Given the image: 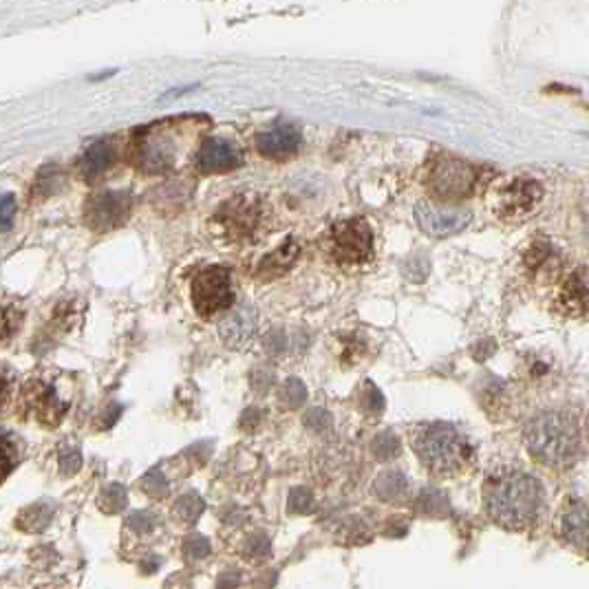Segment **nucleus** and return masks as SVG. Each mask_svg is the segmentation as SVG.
I'll return each mask as SVG.
<instances>
[{
    "instance_id": "nucleus-24",
    "label": "nucleus",
    "mask_w": 589,
    "mask_h": 589,
    "mask_svg": "<svg viewBox=\"0 0 589 589\" xmlns=\"http://www.w3.org/2000/svg\"><path fill=\"white\" fill-rule=\"evenodd\" d=\"M400 437L391 433V431H384L380 433L376 439H373V455H376L380 462H389V459L398 457L400 455Z\"/></svg>"
},
{
    "instance_id": "nucleus-19",
    "label": "nucleus",
    "mask_w": 589,
    "mask_h": 589,
    "mask_svg": "<svg viewBox=\"0 0 589 589\" xmlns=\"http://www.w3.org/2000/svg\"><path fill=\"white\" fill-rule=\"evenodd\" d=\"M561 307L572 314H585L587 307V281H585V270H578L572 281L567 283L561 296Z\"/></svg>"
},
{
    "instance_id": "nucleus-33",
    "label": "nucleus",
    "mask_w": 589,
    "mask_h": 589,
    "mask_svg": "<svg viewBox=\"0 0 589 589\" xmlns=\"http://www.w3.org/2000/svg\"><path fill=\"white\" fill-rule=\"evenodd\" d=\"M360 402H362V409L369 411V413H380L384 409L382 393L373 387L371 382L364 384V391L360 393Z\"/></svg>"
},
{
    "instance_id": "nucleus-22",
    "label": "nucleus",
    "mask_w": 589,
    "mask_h": 589,
    "mask_svg": "<svg viewBox=\"0 0 589 589\" xmlns=\"http://www.w3.org/2000/svg\"><path fill=\"white\" fill-rule=\"evenodd\" d=\"M206 510V503L195 492H188V495L181 497L175 506V514L184 523H197L199 517Z\"/></svg>"
},
{
    "instance_id": "nucleus-1",
    "label": "nucleus",
    "mask_w": 589,
    "mask_h": 589,
    "mask_svg": "<svg viewBox=\"0 0 589 589\" xmlns=\"http://www.w3.org/2000/svg\"><path fill=\"white\" fill-rule=\"evenodd\" d=\"M528 448L537 462L550 468L570 466L581 451V431L572 415L550 411L528 426Z\"/></svg>"
},
{
    "instance_id": "nucleus-17",
    "label": "nucleus",
    "mask_w": 589,
    "mask_h": 589,
    "mask_svg": "<svg viewBox=\"0 0 589 589\" xmlns=\"http://www.w3.org/2000/svg\"><path fill=\"white\" fill-rule=\"evenodd\" d=\"M563 537L576 548H585L587 541V508L585 501H576L563 517Z\"/></svg>"
},
{
    "instance_id": "nucleus-12",
    "label": "nucleus",
    "mask_w": 589,
    "mask_h": 589,
    "mask_svg": "<svg viewBox=\"0 0 589 589\" xmlns=\"http://www.w3.org/2000/svg\"><path fill=\"white\" fill-rule=\"evenodd\" d=\"M241 164V151L228 139L212 137L201 144L197 153V168L201 173H223Z\"/></svg>"
},
{
    "instance_id": "nucleus-27",
    "label": "nucleus",
    "mask_w": 589,
    "mask_h": 589,
    "mask_svg": "<svg viewBox=\"0 0 589 589\" xmlns=\"http://www.w3.org/2000/svg\"><path fill=\"white\" fill-rule=\"evenodd\" d=\"M314 508H316V501H314L312 490L305 486L292 488V492H289V510L296 514H305V512H312Z\"/></svg>"
},
{
    "instance_id": "nucleus-6",
    "label": "nucleus",
    "mask_w": 589,
    "mask_h": 589,
    "mask_svg": "<svg viewBox=\"0 0 589 589\" xmlns=\"http://www.w3.org/2000/svg\"><path fill=\"white\" fill-rule=\"evenodd\" d=\"M133 157L146 173H164L177 164V144L159 128H146L135 139Z\"/></svg>"
},
{
    "instance_id": "nucleus-30",
    "label": "nucleus",
    "mask_w": 589,
    "mask_h": 589,
    "mask_svg": "<svg viewBox=\"0 0 589 589\" xmlns=\"http://www.w3.org/2000/svg\"><path fill=\"white\" fill-rule=\"evenodd\" d=\"M58 466H60V473L64 477H73L82 468V455L78 448L67 446L62 448L60 455H58Z\"/></svg>"
},
{
    "instance_id": "nucleus-3",
    "label": "nucleus",
    "mask_w": 589,
    "mask_h": 589,
    "mask_svg": "<svg viewBox=\"0 0 589 589\" xmlns=\"http://www.w3.org/2000/svg\"><path fill=\"white\" fill-rule=\"evenodd\" d=\"M417 453L435 473H451L468 457V446L451 426H433L417 437Z\"/></svg>"
},
{
    "instance_id": "nucleus-2",
    "label": "nucleus",
    "mask_w": 589,
    "mask_h": 589,
    "mask_svg": "<svg viewBox=\"0 0 589 589\" xmlns=\"http://www.w3.org/2000/svg\"><path fill=\"white\" fill-rule=\"evenodd\" d=\"M488 510L503 528L521 530L537 519L541 510V486L530 475H508L490 488Z\"/></svg>"
},
{
    "instance_id": "nucleus-34",
    "label": "nucleus",
    "mask_w": 589,
    "mask_h": 589,
    "mask_svg": "<svg viewBox=\"0 0 589 589\" xmlns=\"http://www.w3.org/2000/svg\"><path fill=\"white\" fill-rule=\"evenodd\" d=\"M16 210H18V203H16V197L12 195V192L0 195V230L12 228Z\"/></svg>"
},
{
    "instance_id": "nucleus-39",
    "label": "nucleus",
    "mask_w": 589,
    "mask_h": 589,
    "mask_svg": "<svg viewBox=\"0 0 589 589\" xmlns=\"http://www.w3.org/2000/svg\"><path fill=\"white\" fill-rule=\"evenodd\" d=\"M3 398H5V384L0 382V406H3Z\"/></svg>"
},
{
    "instance_id": "nucleus-29",
    "label": "nucleus",
    "mask_w": 589,
    "mask_h": 589,
    "mask_svg": "<svg viewBox=\"0 0 589 589\" xmlns=\"http://www.w3.org/2000/svg\"><path fill=\"white\" fill-rule=\"evenodd\" d=\"M245 556H248L250 561H265L270 559L272 554V541L265 537V534H256V537H250V541L245 543Z\"/></svg>"
},
{
    "instance_id": "nucleus-18",
    "label": "nucleus",
    "mask_w": 589,
    "mask_h": 589,
    "mask_svg": "<svg viewBox=\"0 0 589 589\" xmlns=\"http://www.w3.org/2000/svg\"><path fill=\"white\" fill-rule=\"evenodd\" d=\"M53 517V506L49 501H36L27 506L18 517V528L25 532H42L45 530Z\"/></svg>"
},
{
    "instance_id": "nucleus-25",
    "label": "nucleus",
    "mask_w": 589,
    "mask_h": 589,
    "mask_svg": "<svg viewBox=\"0 0 589 589\" xmlns=\"http://www.w3.org/2000/svg\"><path fill=\"white\" fill-rule=\"evenodd\" d=\"M62 173L58 166H47L42 168L38 173V179H36V190L38 195L42 197H49V195H56V192L60 190L62 186Z\"/></svg>"
},
{
    "instance_id": "nucleus-32",
    "label": "nucleus",
    "mask_w": 589,
    "mask_h": 589,
    "mask_svg": "<svg viewBox=\"0 0 589 589\" xmlns=\"http://www.w3.org/2000/svg\"><path fill=\"white\" fill-rule=\"evenodd\" d=\"M303 424L314 433H325L331 428V415L325 409H312L303 417Z\"/></svg>"
},
{
    "instance_id": "nucleus-23",
    "label": "nucleus",
    "mask_w": 589,
    "mask_h": 589,
    "mask_svg": "<svg viewBox=\"0 0 589 589\" xmlns=\"http://www.w3.org/2000/svg\"><path fill=\"white\" fill-rule=\"evenodd\" d=\"M417 510L422 514H428V517H444V514L451 510V506H448V499L442 492L426 490L424 495L417 499Z\"/></svg>"
},
{
    "instance_id": "nucleus-37",
    "label": "nucleus",
    "mask_w": 589,
    "mask_h": 589,
    "mask_svg": "<svg viewBox=\"0 0 589 589\" xmlns=\"http://www.w3.org/2000/svg\"><path fill=\"white\" fill-rule=\"evenodd\" d=\"M274 384V373L270 371H256L252 376V387L256 393H267L270 391V387Z\"/></svg>"
},
{
    "instance_id": "nucleus-38",
    "label": "nucleus",
    "mask_w": 589,
    "mask_h": 589,
    "mask_svg": "<svg viewBox=\"0 0 589 589\" xmlns=\"http://www.w3.org/2000/svg\"><path fill=\"white\" fill-rule=\"evenodd\" d=\"M285 336L283 331H272L270 336H267V351L272 353V356H281V353L285 351Z\"/></svg>"
},
{
    "instance_id": "nucleus-26",
    "label": "nucleus",
    "mask_w": 589,
    "mask_h": 589,
    "mask_svg": "<svg viewBox=\"0 0 589 589\" xmlns=\"http://www.w3.org/2000/svg\"><path fill=\"white\" fill-rule=\"evenodd\" d=\"M283 402L289 406V409H298V406H303L307 400V387L303 384V380L298 378H289L283 387L281 393Z\"/></svg>"
},
{
    "instance_id": "nucleus-31",
    "label": "nucleus",
    "mask_w": 589,
    "mask_h": 589,
    "mask_svg": "<svg viewBox=\"0 0 589 589\" xmlns=\"http://www.w3.org/2000/svg\"><path fill=\"white\" fill-rule=\"evenodd\" d=\"M184 552L190 561L206 559V556L210 554V541L203 537V534H190V537L184 541Z\"/></svg>"
},
{
    "instance_id": "nucleus-36",
    "label": "nucleus",
    "mask_w": 589,
    "mask_h": 589,
    "mask_svg": "<svg viewBox=\"0 0 589 589\" xmlns=\"http://www.w3.org/2000/svg\"><path fill=\"white\" fill-rule=\"evenodd\" d=\"M14 455L5 444H0V484L7 479V475L14 470Z\"/></svg>"
},
{
    "instance_id": "nucleus-28",
    "label": "nucleus",
    "mask_w": 589,
    "mask_h": 589,
    "mask_svg": "<svg viewBox=\"0 0 589 589\" xmlns=\"http://www.w3.org/2000/svg\"><path fill=\"white\" fill-rule=\"evenodd\" d=\"M142 490L151 497L168 495V479L164 477L162 470H159V468L148 470V473L142 477Z\"/></svg>"
},
{
    "instance_id": "nucleus-15",
    "label": "nucleus",
    "mask_w": 589,
    "mask_h": 589,
    "mask_svg": "<svg viewBox=\"0 0 589 589\" xmlns=\"http://www.w3.org/2000/svg\"><path fill=\"white\" fill-rule=\"evenodd\" d=\"M298 254H301L298 243L294 239H287L281 248L265 256V259L259 263V267H256V272H259V276H263V278L281 276L296 263Z\"/></svg>"
},
{
    "instance_id": "nucleus-7",
    "label": "nucleus",
    "mask_w": 589,
    "mask_h": 589,
    "mask_svg": "<svg viewBox=\"0 0 589 589\" xmlns=\"http://www.w3.org/2000/svg\"><path fill=\"white\" fill-rule=\"evenodd\" d=\"M477 170L459 159H439L431 170V188L442 199H464L475 188Z\"/></svg>"
},
{
    "instance_id": "nucleus-20",
    "label": "nucleus",
    "mask_w": 589,
    "mask_h": 589,
    "mask_svg": "<svg viewBox=\"0 0 589 589\" xmlns=\"http://www.w3.org/2000/svg\"><path fill=\"white\" fill-rule=\"evenodd\" d=\"M409 490V479L400 470H389L376 479V495L384 501H398Z\"/></svg>"
},
{
    "instance_id": "nucleus-11",
    "label": "nucleus",
    "mask_w": 589,
    "mask_h": 589,
    "mask_svg": "<svg viewBox=\"0 0 589 589\" xmlns=\"http://www.w3.org/2000/svg\"><path fill=\"white\" fill-rule=\"evenodd\" d=\"M131 197L126 192H102L87 206V223L93 230H111L128 217Z\"/></svg>"
},
{
    "instance_id": "nucleus-21",
    "label": "nucleus",
    "mask_w": 589,
    "mask_h": 589,
    "mask_svg": "<svg viewBox=\"0 0 589 589\" xmlns=\"http://www.w3.org/2000/svg\"><path fill=\"white\" fill-rule=\"evenodd\" d=\"M126 501H128L126 488L122 484H109L102 490V495L98 499V506L106 514H117V512H122L126 508Z\"/></svg>"
},
{
    "instance_id": "nucleus-10",
    "label": "nucleus",
    "mask_w": 589,
    "mask_h": 589,
    "mask_svg": "<svg viewBox=\"0 0 589 589\" xmlns=\"http://www.w3.org/2000/svg\"><path fill=\"white\" fill-rule=\"evenodd\" d=\"M541 186L530 179H512L506 186H501L495 197V208L501 217L521 219L528 214L541 199Z\"/></svg>"
},
{
    "instance_id": "nucleus-14",
    "label": "nucleus",
    "mask_w": 589,
    "mask_h": 589,
    "mask_svg": "<svg viewBox=\"0 0 589 589\" xmlns=\"http://www.w3.org/2000/svg\"><path fill=\"white\" fill-rule=\"evenodd\" d=\"M256 331V309L252 305H243L234 309L219 323V336L228 347H243L250 342Z\"/></svg>"
},
{
    "instance_id": "nucleus-5",
    "label": "nucleus",
    "mask_w": 589,
    "mask_h": 589,
    "mask_svg": "<svg viewBox=\"0 0 589 589\" xmlns=\"http://www.w3.org/2000/svg\"><path fill=\"white\" fill-rule=\"evenodd\" d=\"M234 301L228 267H208L192 281V303L201 316H212L219 309L230 307Z\"/></svg>"
},
{
    "instance_id": "nucleus-9",
    "label": "nucleus",
    "mask_w": 589,
    "mask_h": 589,
    "mask_svg": "<svg viewBox=\"0 0 589 589\" xmlns=\"http://www.w3.org/2000/svg\"><path fill=\"white\" fill-rule=\"evenodd\" d=\"M415 217L420 228L437 239L453 237V234L462 232L470 223V212L459 208H446L437 206L431 201H420L415 206Z\"/></svg>"
},
{
    "instance_id": "nucleus-13",
    "label": "nucleus",
    "mask_w": 589,
    "mask_h": 589,
    "mask_svg": "<svg viewBox=\"0 0 589 589\" xmlns=\"http://www.w3.org/2000/svg\"><path fill=\"white\" fill-rule=\"evenodd\" d=\"M303 135L294 126H274L270 131L256 135V148L259 153L270 159H285L292 157L301 148Z\"/></svg>"
},
{
    "instance_id": "nucleus-8",
    "label": "nucleus",
    "mask_w": 589,
    "mask_h": 589,
    "mask_svg": "<svg viewBox=\"0 0 589 589\" xmlns=\"http://www.w3.org/2000/svg\"><path fill=\"white\" fill-rule=\"evenodd\" d=\"M261 219V201L254 195H241L230 199L217 214H214V223H217L223 234H228L232 239L248 237L259 226Z\"/></svg>"
},
{
    "instance_id": "nucleus-35",
    "label": "nucleus",
    "mask_w": 589,
    "mask_h": 589,
    "mask_svg": "<svg viewBox=\"0 0 589 589\" xmlns=\"http://www.w3.org/2000/svg\"><path fill=\"white\" fill-rule=\"evenodd\" d=\"M128 528L135 534H148L155 528V517L151 512H133L128 519Z\"/></svg>"
},
{
    "instance_id": "nucleus-4",
    "label": "nucleus",
    "mask_w": 589,
    "mask_h": 589,
    "mask_svg": "<svg viewBox=\"0 0 589 589\" xmlns=\"http://www.w3.org/2000/svg\"><path fill=\"white\" fill-rule=\"evenodd\" d=\"M327 252L340 265H362L373 254V232L364 219L338 221L327 232Z\"/></svg>"
},
{
    "instance_id": "nucleus-16",
    "label": "nucleus",
    "mask_w": 589,
    "mask_h": 589,
    "mask_svg": "<svg viewBox=\"0 0 589 589\" xmlns=\"http://www.w3.org/2000/svg\"><path fill=\"white\" fill-rule=\"evenodd\" d=\"M115 162V148L109 142V139H100V142H95L87 148V153H84L80 168L87 179H95L100 177L102 173L111 168V164Z\"/></svg>"
}]
</instances>
